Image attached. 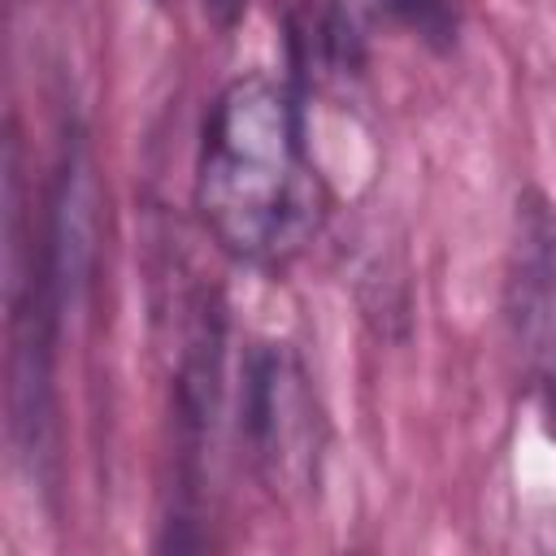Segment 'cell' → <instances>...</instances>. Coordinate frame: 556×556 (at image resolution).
Returning a JSON list of instances; mask_svg holds the SVG:
<instances>
[{
	"label": "cell",
	"instance_id": "6da1fadb",
	"mask_svg": "<svg viewBox=\"0 0 556 556\" xmlns=\"http://www.w3.org/2000/svg\"><path fill=\"white\" fill-rule=\"evenodd\" d=\"M195 208L217 248L243 265H287L313 239L321 182L287 83L239 74L213 96L200 126Z\"/></svg>",
	"mask_w": 556,
	"mask_h": 556
},
{
	"label": "cell",
	"instance_id": "7a4b0ae2",
	"mask_svg": "<svg viewBox=\"0 0 556 556\" xmlns=\"http://www.w3.org/2000/svg\"><path fill=\"white\" fill-rule=\"evenodd\" d=\"M239 434L269 491L304 495L317 482L326 426L291 343L261 339L248 348L239 369Z\"/></svg>",
	"mask_w": 556,
	"mask_h": 556
},
{
	"label": "cell",
	"instance_id": "3957f363",
	"mask_svg": "<svg viewBox=\"0 0 556 556\" xmlns=\"http://www.w3.org/2000/svg\"><path fill=\"white\" fill-rule=\"evenodd\" d=\"M504 317L526 374L556 413V208L539 191H521L504 269Z\"/></svg>",
	"mask_w": 556,
	"mask_h": 556
},
{
	"label": "cell",
	"instance_id": "277c9868",
	"mask_svg": "<svg viewBox=\"0 0 556 556\" xmlns=\"http://www.w3.org/2000/svg\"><path fill=\"white\" fill-rule=\"evenodd\" d=\"M287 43L295 70L313 83H334L361 70V35L343 0H291Z\"/></svg>",
	"mask_w": 556,
	"mask_h": 556
},
{
	"label": "cell",
	"instance_id": "5b68a950",
	"mask_svg": "<svg viewBox=\"0 0 556 556\" xmlns=\"http://www.w3.org/2000/svg\"><path fill=\"white\" fill-rule=\"evenodd\" d=\"M378 4L430 48L443 52L456 43V4L452 0H378Z\"/></svg>",
	"mask_w": 556,
	"mask_h": 556
},
{
	"label": "cell",
	"instance_id": "8992f818",
	"mask_svg": "<svg viewBox=\"0 0 556 556\" xmlns=\"http://www.w3.org/2000/svg\"><path fill=\"white\" fill-rule=\"evenodd\" d=\"M204 13H208V22L217 30H235L239 17L248 13V0H204Z\"/></svg>",
	"mask_w": 556,
	"mask_h": 556
}]
</instances>
